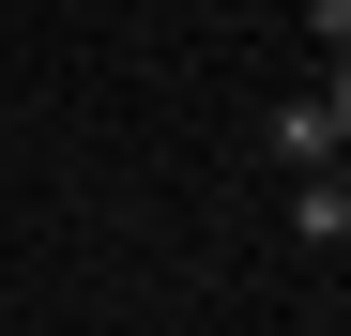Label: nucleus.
Wrapping results in <instances>:
<instances>
[{"instance_id":"nucleus-4","label":"nucleus","mask_w":351,"mask_h":336,"mask_svg":"<svg viewBox=\"0 0 351 336\" xmlns=\"http://www.w3.org/2000/svg\"><path fill=\"white\" fill-rule=\"evenodd\" d=\"M321 123H336V153H351V62H336V77H321Z\"/></svg>"},{"instance_id":"nucleus-5","label":"nucleus","mask_w":351,"mask_h":336,"mask_svg":"<svg viewBox=\"0 0 351 336\" xmlns=\"http://www.w3.org/2000/svg\"><path fill=\"white\" fill-rule=\"evenodd\" d=\"M336 199H351V168H336Z\"/></svg>"},{"instance_id":"nucleus-1","label":"nucleus","mask_w":351,"mask_h":336,"mask_svg":"<svg viewBox=\"0 0 351 336\" xmlns=\"http://www.w3.org/2000/svg\"><path fill=\"white\" fill-rule=\"evenodd\" d=\"M275 168H290V184H336V168H351L336 123H321V92H290V107H275Z\"/></svg>"},{"instance_id":"nucleus-3","label":"nucleus","mask_w":351,"mask_h":336,"mask_svg":"<svg viewBox=\"0 0 351 336\" xmlns=\"http://www.w3.org/2000/svg\"><path fill=\"white\" fill-rule=\"evenodd\" d=\"M306 31H321V46H336V62H351V0H306Z\"/></svg>"},{"instance_id":"nucleus-2","label":"nucleus","mask_w":351,"mask_h":336,"mask_svg":"<svg viewBox=\"0 0 351 336\" xmlns=\"http://www.w3.org/2000/svg\"><path fill=\"white\" fill-rule=\"evenodd\" d=\"M290 245H351V199L336 184H290Z\"/></svg>"}]
</instances>
